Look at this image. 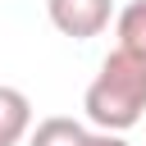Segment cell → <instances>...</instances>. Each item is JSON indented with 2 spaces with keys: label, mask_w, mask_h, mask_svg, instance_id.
I'll return each instance as SVG.
<instances>
[{
  "label": "cell",
  "mask_w": 146,
  "mask_h": 146,
  "mask_svg": "<svg viewBox=\"0 0 146 146\" xmlns=\"http://www.w3.org/2000/svg\"><path fill=\"white\" fill-rule=\"evenodd\" d=\"M82 114L96 132H128L146 119V59L132 50H110L82 91Z\"/></svg>",
  "instance_id": "cell-1"
},
{
  "label": "cell",
  "mask_w": 146,
  "mask_h": 146,
  "mask_svg": "<svg viewBox=\"0 0 146 146\" xmlns=\"http://www.w3.org/2000/svg\"><path fill=\"white\" fill-rule=\"evenodd\" d=\"M46 18L59 36L91 41L114 23V0H46Z\"/></svg>",
  "instance_id": "cell-2"
},
{
  "label": "cell",
  "mask_w": 146,
  "mask_h": 146,
  "mask_svg": "<svg viewBox=\"0 0 146 146\" xmlns=\"http://www.w3.org/2000/svg\"><path fill=\"white\" fill-rule=\"evenodd\" d=\"M32 137V100L27 91L0 82V146H18Z\"/></svg>",
  "instance_id": "cell-3"
},
{
  "label": "cell",
  "mask_w": 146,
  "mask_h": 146,
  "mask_svg": "<svg viewBox=\"0 0 146 146\" xmlns=\"http://www.w3.org/2000/svg\"><path fill=\"white\" fill-rule=\"evenodd\" d=\"M91 141V128L82 119H68V114H50L32 128L27 146H87Z\"/></svg>",
  "instance_id": "cell-4"
},
{
  "label": "cell",
  "mask_w": 146,
  "mask_h": 146,
  "mask_svg": "<svg viewBox=\"0 0 146 146\" xmlns=\"http://www.w3.org/2000/svg\"><path fill=\"white\" fill-rule=\"evenodd\" d=\"M114 36H119V50H132L146 59V0H128L114 14Z\"/></svg>",
  "instance_id": "cell-5"
},
{
  "label": "cell",
  "mask_w": 146,
  "mask_h": 146,
  "mask_svg": "<svg viewBox=\"0 0 146 146\" xmlns=\"http://www.w3.org/2000/svg\"><path fill=\"white\" fill-rule=\"evenodd\" d=\"M87 146H128V137H123V132H91Z\"/></svg>",
  "instance_id": "cell-6"
}]
</instances>
